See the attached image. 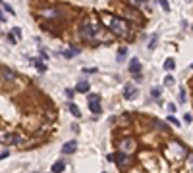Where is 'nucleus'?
Masks as SVG:
<instances>
[{
	"mask_svg": "<svg viewBox=\"0 0 193 173\" xmlns=\"http://www.w3.org/2000/svg\"><path fill=\"white\" fill-rule=\"evenodd\" d=\"M168 148H172V152H174V154H170L168 158H170V160H174V161H180L181 158H185V156L189 154L187 150H185V146L181 144V142H178V141H172Z\"/></svg>",
	"mask_w": 193,
	"mask_h": 173,
	"instance_id": "3",
	"label": "nucleus"
},
{
	"mask_svg": "<svg viewBox=\"0 0 193 173\" xmlns=\"http://www.w3.org/2000/svg\"><path fill=\"white\" fill-rule=\"evenodd\" d=\"M128 2H130L131 6H141V4H147L149 0H128Z\"/></svg>",
	"mask_w": 193,
	"mask_h": 173,
	"instance_id": "19",
	"label": "nucleus"
},
{
	"mask_svg": "<svg viewBox=\"0 0 193 173\" xmlns=\"http://www.w3.org/2000/svg\"><path fill=\"white\" fill-rule=\"evenodd\" d=\"M151 96L153 98H160V89H153L151 90Z\"/></svg>",
	"mask_w": 193,
	"mask_h": 173,
	"instance_id": "23",
	"label": "nucleus"
},
{
	"mask_svg": "<svg viewBox=\"0 0 193 173\" xmlns=\"http://www.w3.org/2000/svg\"><path fill=\"white\" fill-rule=\"evenodd\" d=\"M8 156V150H4V152H0V160H4Z\"/></svg>",
	"mask_w": 193,
	"mask_h": 173,
	"instance_id": "32",
	"label": "nucleus"
},
{
	"mask_svg": "<svg viewBox=\"0 0 193 173\" xmlns=\"http://www.w3.org/2000/svg\"><path fill=\"white\" fill-rule=\"evenodd\" d=\"M164 85H166V87H168V85H174V77H172V75H166V77H164Z\"/></svg>",
	"mask_w": 193,
	"mask_h": 173,
	"instance_id": "21",
	"label": "nucleus"
},
{
	"mask_svg": "<svg viewBox=\"0 0 193 173\" xmlns=\"http://www.w3.org/2000/svg\"><path fill=\"white\" fill-rule=\"evenodd\" d=\"M168 112H170V113L176 112V106H174V104H168Z\"/></svg>",
	"mask_w": 193,
	"mask_h": 173,
	"instance_id": "30",
	"label": "nucleus"
},
{
	"mask_svg": "<svg viewBox=\"0 0 193 173\" xmlns=\"http://www.w3.org/2000/svg\"><path fill=\"white\" fill-rule=\"evenodd\" d=\"M75 150H77V141H68V142L62 146V154H68V156H70V154L75 152Z\"/></svg>",
	"mask_w": 193,
	"mask_h": 173,
	"instance_id": "7",
	"label": "nucleus"
},
{
	"mask_svg": "<svg viewBox=\"0 0 193 173\" xmlns=\"http://www.w3.org/2000/svg\"><path fill=\"white\" fill-rule=\"evenodd\" d=\"M168 121H170V123H172V125H176V127L180 125V121H178V119L174 118V115H168Z\"/></svg>",
	"mask_w": 193,
	"mask_h": 173,
	"instance_id": "26",
	"label": "nucleus"
},
{
	"mask_svg": "<svg viewBox=\"0 0 193 173\" xmlns=\"http://www.w3.org/2000/svg\"><path fill=\"white\" fill-rule=\"evenodd\" d=\"M8 41L12 42V44H14V42H18V39H16V35H14V33H10V35H8Z\"/></svg>",
	"mask_w": 193,
	"mask_h": 173,
	"instance_id": "27",
	"label": "nucleus"
},
{
	"mask_svg": "<svg viewBox=\"0 0 193 173\" xmlns=\"http://www.w3.org/2000/svg\"><path fill=\"white\" fill-rule=\"evenodd\" d=\"M75 90H77V92H89V83H87V81H79L77 87H75Z\"/></svg>",
	"mask_w": 193,
	"mask_h": 173,
	"instance_id": "13",
	"label": "nucleus"
},
{
	"mask_svg": "<svg viewBox=\"0 0 193 173\" xmlns=\"http://www.w3.org/2000/svg\"><path fill=\"white\" fill-rule=\"evenodd\" d=\"M68 108H70L72 115H75V118H81V112H79V108L75 106V104H70V106H68Z\"/></svg>",
	"mask_w": 193,
	"mask_h": 173,
	"instance_id": "16",
	"label": "nucleus"
},
{
	"mask_svg": "<svg viewBox=\"0 0 193 173\" xmlns=\"http://www.w3.org/2000/svg\"><path fill=\"white\" fill-rule=\"evenodd\" d=\"M89 110L93 113H100L103 112V106H100V96L99 94H89Z\"/></svg>",
	"mask_w": 193,
	"mask_h": 173,
	"instance_id": "4",
	"label": "nucleus"
},
{
	"mask_svg": "<svg viewBox=\"0 0 193 173\" xmlns=\"http://www.w3.org/2000/svg\"><path fill=\"white\" fill-rule=\"evenodd\" d=\"M14 138H16V137H12L10 133H0V141H2L4 144H12Z\"/></svg>",
	"mask_w": 193,
	"mask_h": 173,
	"instance_id": "12",
	"label": "nucleus"
},
{
	"mask_svg": "<svg viewBox=\"0 0 193 173\" xmlns=\"http://www.w3.org/2000/svg\"><path fill=\"white\" fill-rule=\"evenodd\" d=\"M33 64L37 65V69H39V71H47V65H44L43 62H39V60H33Z\"/></svg>",
	"mask_w": 193,
	"mask_h": 173,
	"instance_id": "18",
	"label": "nucleus"
},
{
	"mask_svg": "<svg viewBox=\"0 0 193 173\" xmlns=\"http://www.w3.org/2000/svg\"><path fill=\"white\" fill-rule=\"evenodd\" d=\"M180 100L185 102V90H180Z\"/></svg>",
	"mask_w": 193,
	"mask_h": 173,
	"instance_id": "29",
	"label": "nucleus"
},
{
	"mask_svg": "<svg viewBox=\"0 0 193 173\" xmlns=\"http://www.w3.org/2000/svg\"><path fill=\"white\" fill-rule=\"evenodd\" d=\"M99 25L97 23H93L91 19H87V21H83L81 25H79V35L81 37H85V39H89V41H93L95 37H99Z\"/></svg>",
	"mask_w": 193,
	"mask_h": 173,
	"instance_id": "2",
	"label": "nucleus"
},
{
	"mask_svg": "<svg viewBox=\"0 0 193 173\" xmlns=\"http://www.w3.org/2000/svg\"><path fill=\"white\" fill-rule=\"evenodd\" d=\"M114 161H116V164L124 169V166H126V161H128V154H124L122 152V150H118V152L114 154Z\"/></svg>",
	"mask_w": 193,
	"mask_h": 173,
	"instance_id": "9",
	"label": "nucleus"
},
{
	"mask_svg": "<svg viewBox=\"0 0 193 173\" xmlns=\"http://www.w3.org/2000/svg\"><path fill=\"white\" fill-rule=\"evenodd\" d=\"M139 69H141V64L137 58H133V60L130 62V73L131 75H139Z\"/></svg>",
	"mask_w": 193,
	"mask_h": 173,
	"instance_id": "10",
	"label": "nucleus"
},
{
	"mask_svg": "<svg viewBox=\"0 0 193 173\" xmlns=\"http://www.w3.org/2000/svg\"><path fill=\"white\" fill-rule=\"evenodd\" d=\"M135 96H137V87H135L133 83L124 85V98H126V100H133Z\"/></svg>",
	"mask_w": 193,
	"mask_h": 173,
	"instance_id": "6",
	"label": "nucleus"
},
{
	"mask_svg": "<svg viewBox=\"0 0 193 173\" xmlns=\"http://www.w3.org/2000/svg\"><path fill=\"white\" fill-rule=\"evenodd\" d=\"M0 21H6V16L2 14V12H0Z\"/></svg>",
	"mask_w": 193,
	"mask_h": 173,
	"instance_id": "33",
	"label": "nucleus"
},
{
	"mask_svg": "<svg viewBox=\"0 0 193 173\" xmlns=\"http://www.w3.org/2000/svg\"><path fill=\"white\" fill-rule=\"evenodd\" d=\"M100 19H103V23L106 25V29H110L114 35H118V37H126V35L130 33L128 23L124 21L122 17H116L114 14H106V12H100Z\"/></svg>",
	"mask_w": 193,
	"mask_h": 173,
	"instance_id": "1",
	"label": "nucleus"
},
{
	"mask_svg": "<svg viewBox=\"0 0 193 173\" xmlns=\"http://www.w3.org/2000/svg\"><path fill=\"white\" fill-rule=\"evenodd\" d=\"M174 67H176V62H174V58H168V60L164 62V69H166V71H172Z\"/></svg>",
	"mask_w": 193,
	"mask_h": 173,
	"instance_id": "15",
	"label": "nucleus"
},
{
	"mask_svg": "<svg viewBox=\"0 0 193 173\" xmlns=\"http://www.w3.org/2000/svg\"><path fill=\"white\" fill-rule=\"evenodd\" d=\"M0 6H2V8H4V10L8 12V14H16V10H12V6H10V4H4V2H2Z\"/></svg>",
	"mask_w": 193,
	"mask_h": 173,
	"instance_id": "22",
	"label": "nucleus"
},
{
	"mask_svg": "<svg viewBox=\"0 0 193 173\" xmlns=\"http://www.w3.org/2000/svg\"><path fill=\"white\" fill-rule=\"evenodd\" d=\"M126 54H128V48H126V46H122V48L118 50V62H122L124 58H126Z\"/></svg>",
	"mask_w": 193,
	"mask_h": 173,
	"instance_id": "17",
	"label": "nucleus"
},
{
	"mask_svg": "<svg viewBox=\"0 0 193 173\" xmlns=\"http://www.w3.org/2000/svg\"><path fill=\"white\" fill-rule=\"evenodd\" d=\"M2 75H4V79H6V81H16V79H18V73H14L12 69H8V67H4V69H2Z\"/></svg>",
	"mask_w": 193,
	"mask_h": 173,
	"instance_id": "11",
	"label": "nucleus"
},
{
	"mask_svg": "<svg viewBox=\"0 0 193 173\" xmlns=\"http://www.w3.org/2000/svg\"><path fill=\"white\" fill-rule=\"evenodd\" d=\"M97 71V67H85L83 69V73H95Z\"/></svg>",
	"mask_w": 193,
	"mask_h": 173,
	"instance_id": "28",
	"label": "nucleus"
},
{
	"mask_svg": "<svg viewBox=\"0 0 193 173\" xmlns=\"http://www.w3.org/2000/svg\"><path fill=\"white\" fill-rule=\"evenodd\" d=\"M184 118H185V123H191V119H193V118H191V115H189V113H185V115H184Z\"/></svg>",
	"mask_w": 193,
	"mask_h": 173,
	"instance_id": "31",
	"label": "nucleus"
},
{
	"mask_svg": "<svg viewBox=\"0 0 193 173\" xmlns=\"http://www.w3.org/2000/svg\"><path fill=\"white\" fill-rule=\"evenodd\" d=\"M66 169V164H64V161L60 160V161H56V164L52 166V173H62Z\"/></svg>",
	"mask_w": 193,
	"mask_h": 173,
	"instance_id": "14",
	"label": "nucleus"
},
{
	"mask_svg": "<svg viewBox=\"0 0 193 173\" xmlns=\"http://www.w3.org/2000/svg\"><path fill=\"white\" fill-rule=\"evenodd\" d=\"M120 150H122L124 154H131L133 150H135V141H133L131 137H126V138L120 142Z\"/></svg>",
	"mask_w": 193,
	"mask_h": 173,
	"instance_id": "5",
	"label": "nucleus"
},
{
	"mask_svg": "<svg viewBox=\"0 0 193 173\" xmlns=\"http://www.w3.org/2000/svg\"><path fill=\"white\" fill-rule=\"evenodd\" d=\"M191 67H193V64H191Z\"/></svg>",
	"mask_w": 193,
	"mask_h": 173,
	"instance_id": "34",
	"label": "nucleus"
},
{
	"mask_svg": "<svg viewBox=\"0 0 193 173\" xmlns=\"http://www.w3.org/2000/svg\"><path fill=\"white\" fill-rule=\"evenodd\" d=\"M158 4L162 6V10H164V12H170V4L166 2V0H158Z\"/></svg>",
	"mask_w": 193,
	"mask_h": 173,
	"instance_id": "20",
	"label": "nucleus"
},
{
	"mask_svg": "<svg viewBox=\"0 0 193 173\" xmlns=\"http://www.w3.org/2000/svg\"><path fill=\"white\" fill-rule=\"evenodd\" d=\"M41 14H43L44 17H58V16L62 14V10H60V8H44Z\"/></svg>",
	"mask_w": 193,
	"mask_h": 173,
	"instance_id": "8",
	"label": "nucleus"
},
{
	"mask_svg": "<svg viewBox=\"0 0 193 173\" xmlns=\"http://www.w3.org/2000/svg\"><path fill=\"white\" fill-rule=\"evenodd\" d=\"M12 33L16 35V39H18V41L21 39V29H19V27H14V29H12Z\"/></svg>",
	"mask_w": 193,
	"mask_h": 173,
	"instance_id": "25",
	"label": "nucleus"
},
{
	"mask_svg": "<svg viewBox=\"0 0 193 173\" xmlns=\"http://www.w3.org/2000/svg\"><path fill=\"white\" fill-rule=\"evenodd\" d=\"M155 127H156V129H160V131H166V129H168V127H166L164 123H160V121H155Z\"/></svg>",
	"mask_w": 193,
	"mask_h": 173,
	"instance_id": "24",
	"label": "nucleus"
}]
</instances>
